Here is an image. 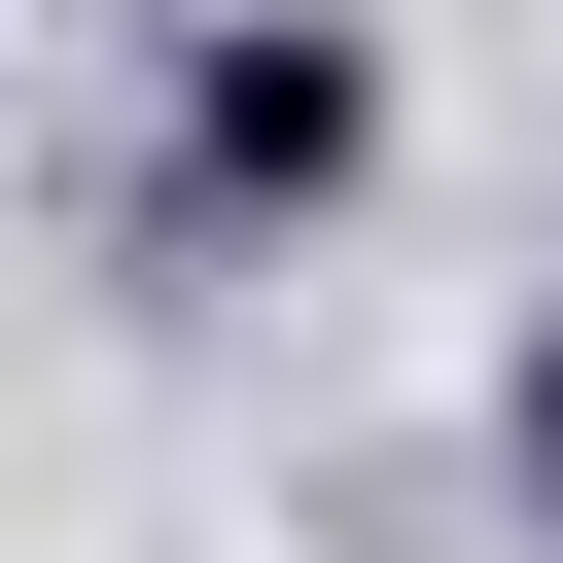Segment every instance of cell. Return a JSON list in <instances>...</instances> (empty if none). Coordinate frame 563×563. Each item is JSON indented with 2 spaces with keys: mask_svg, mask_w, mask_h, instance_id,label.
Returning <instances> with one entry per match:
<instances>
[{
  "mask_svg": "<svg viewBox=\"0 0 563 563\" xmlns=\"http://www.w3.org/2000/svg\"><path fill=\"white\" fill-rule=\"evenodd\" d=\"M387 176V35L352 0H211L176 35V211H352Z\"/></svg>",
  "mask_w": 563,
  "mask_h": 563,
  "instance_id": "obj_1",
  "label": "cell"
},
{
  "mask_svg": "<svg viewBox=\"0 0 563 563\" xmlns=\"http://www.w3.org/2000/svg\"><path fill=\"white\" fill-rule=\"evenodd\" d=\"M528 528H563V317H528Z\"/></svg>",
  "mask_w": 563,
  "mask_h": 563,
  "instance_id": "obj_2",
  "label": "cell"
}]
</instances>
